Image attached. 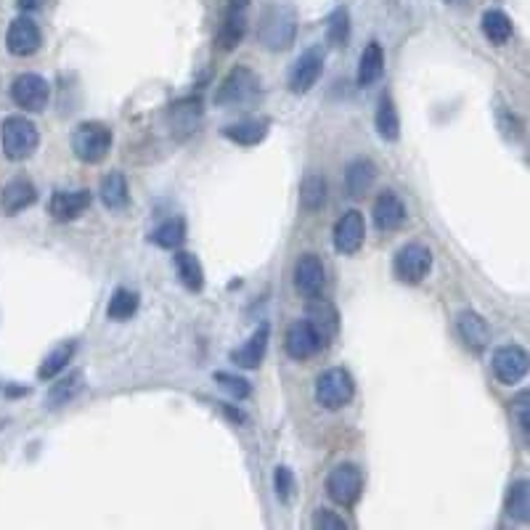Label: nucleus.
<instances>
[{"mask_svg": "<svg viewBox=\"0 0 530 530\" xmlns=\"http://www.w3.org/2000/svg\"><path fill=\"white\" fill-rule=\"evenodd\" d=\"M432 268V252L424 244H406L398 250L393 260L395 279L403 284H419L427 279V273Z\"/></svg>", "mask_w": 530, "mask_h": 530, "instance_id": "7", "label": "nucleus"}, {"mask_svg": "<svg viewBox=\"0 0 530 530\" xmlns=\"http://www.w3.org/2000/svg\"><path fill=\"white\" fill-rule=\"evenodd\" d=\"M260 91V77L252 72L250 67H242V64H236L226 77H223V83L218 85V91H215V104L218 106H242L250 104Z\"/></svg>", "mask_w": 530, "mask_h": 530, "instance_id": "4", "label": "nucleus"}, {"mask_svg": "<svg viewBox=\"0 0 530 530\" xmlns=\"http://www.w3.org/2000/svg\"><path fill=\"white\" fill-rule=\"evenodd\" d=\"M493 374L504 385H517L528 374V353L520 345H504L493 353Z\"/></svg>", "mask_w": 530, "mask_h": 530, "instance_id": "13", "label": "nucleus"}, {"mask_svg": "<svg viewBox=\"0 0 530 530\" xmlns=\"http://www.w3.org/2000/svg\"><path fill=\"white\" fill-rule=\"evenodd\" d=\"M223 136L239 146H258L268 136V120H242L223 128Z\"/></svg>", "mask_w": 530, "mask_h": 530, "instance_id": "25", "label": "nucleus"}, {"mask_svg": "<svg viewBox=\"0 0 530 530\" xmlns=\"http://www.w3.org/2000/svg\"><path fill=\"white\" fill-rule=\"evenodd\" d=\"M305 321H308L313 332L318 334V340L324 342V348L337 337V332H340V316H337V308H334L329 300H324L321 295L311 297L308 318H305Z\"/></svg>", "mask_w": 530, "mask_h": 530, "instance_id": "14", "label": "nucleus"}, {"mask_svg": "<svg viewBox=\"0 0 530 530\" xmlns=\"http://www.w3.org/2000/svg\"><path fill=\"white\" fill-rule=\"evenodd\" d=\"M377 130L385 141H398V136H401V117H398V109H395L390 96H382V101H379Z\"/></svg>", "mask_w": 530, "mask_h": 530, "instance_id": "32", "label": "nucleus"}, {"mask_svg": "<svg viewBox=\"0 0 530 530\" xmlns=\"http://www.w3.org/2000/svg\"><path fill=\"white\" fill-rule=\"evenodd\" d=\"M175 271H178V279L186 289L191 292H199L205 287V271H202V263L197 260V255L191 252H178L175 255Z\"/></svg>", "mask_w": 530, "mask_h": 530, "instance_id": "27", "label": "nucleus"}, {"mask_svg": "<svg viewBox=\"0 0 530 530\" xmlns=\"http://www.w3.org/2000/svg\"><path fill=\"white\" fill-rule=\"evenodd\" d=\"M382 72H385V51L377 40H371L361 53V59H358V85L369 88L382 77Z\"/></svg>", "mask_w": 530, "mask_h": 530, "instance_id": "24", "label": "nucleus"}, {"mask_svg": "<svg viewBox=\"0 0 530 530\" xmlns=\"http://www.w3.org/2000/svg\"><path fill=\"white\" fill-rule=\"evenodd\" d=\"M101 202H104L109 210H122L128 207L130 202V191H128V181L122 173H109L101 181Z\"/></svg>", "mask_w": 530, "mask_h": 530, "instance_id": "28", "label": "nucleus"}, {"mask_svg": "<svg viewBox=\"0 0 530 530\" xmlns=\"http://www.w3.org/2000/svg\"><path fill=\"white\" fill-rule=\"evenodd\" d=\"M448 6H464V3H467V0H446Z\"/></svg>", "mask_w": 530, "mask_h": 530, "instance_id": "42", "label": "nucleus"}, {"mask_svg": "<svg viewBox=\"0 0 530 530\" xmlns=\"http://www.w3.org/2000/svg\"><path fill=\"white\" fill-rule=\"evenodd\" d=\"M38 144V128H35L27 117H22V114H11V117H6L3 125H0V146H3V154H6L8 159L22 162V159L35 154Z\"/></svg>", "mask_w": 530, "mask_h": 530, "instance_id": "2", "label": "nucleus"}, {"mask_svg": "<svg viewBox=\"0 0 530 530\" xmlns=\"http://www.w3.org/2000/svg\"><path fill=\"white\" fill-rule=\"evenodd\" d=\"M284 348H287L289 358H295V361H305V358L316 356L318 350L324 348V342L318 340V334L313 332L308 321H295V324L287 329Z\"/></svg>", "mask_w": 530, "mask_h": 530, "instance_id": "15", "label": "nucleus"}, {"mask_svg": "<svg viewBox=\"0 0 530 530\" xmlns=\"http://www.w3.org/2000/svg\"><path fill=\"white\" fill-rule=\"evenodd\" d=\"M326 493L334 504L340 507H353L361 493H364V475L356 464H337L329 477H326Z\"/></svg>", "mask_w": 530, "mask_h": 530, "instance_id": "6", "label": "nucleus"}, {"mask_svg": "<svg viewBox=\"0 0 530 530\" xmlns=\"http://www.w3.org/2000/svg\"><path fill=\"white\" fill-rule=\"evenodd\" d=\"M244 32H247V14H244V8L228 6V11L223 14L218 27L220 51H234L244 40Z\"/></svg>", "mask_w": 530, "mask_h": 530, "instance_id": "20", "label": "nucleus"}, {"mask_svg": "<svg viewBox=\"0 0 530 530\" xmlns=\"http://www.w3.org/2000/svg\"><path fill=\"white\" fill-rule=\"evenodd\" d=\"M273 485H276V493H279L281 501L292 499V493H295V475H292V470L289 467H276Z\"/></svg>", "mask_w": 530, "mask_h": 530, "instance_id": "38", "label": "nucleus"}, {"mask_svg": "<svg viewBox=\"0 0 530 530\" xmlns=\"http://www.w3.org/2000/svg\"><path fill=\"white\" fill-rule=\"evenodd\" d=\"M297 14L287 3H268L260 11L258 40L268 51H287L295 43Z\"/></svg>", "mask_w": 530, "mask_h": 530, "instance_id": "1", "label": "nucleus"}, {"mask_svg": "<svg viewBox=\"0 0 530 530\" xmlns=\"http://www.w3.org/2000/svg\"><path fill=\"white\" fill-rule=\"evenodd\" d=\"M11 99L24 112H43L51 99V85L46 83V77L24 72L11 83Z\"/></svg>", "mask_w": 530, "mask_h": 530, "instance_id": "8", "label": "nucleus"}, {"mask_svg": "<svg viewBox=\"0 0 530 530\" xmlns=\"http://www.w3.org/2000/svg\"><path fill=\"white\" fill-rule=\"evenodd\" d=\"M138 311V295L133 289H117L109 300V308H106V316L112 321H128L133 313Z\"/></svg>", "mask_w": 530, "mask_h": 530, "instance_id": "34", "label": "nucleus"}, {"mask_svg": "<svg viewBox=\"0 0 530 530\" xmlns=\"http://www.w3.org/2000/svg\"><path fill=\"white\" fill-rule=\"evenodd\" d=\"M295 287H297V292L308 297V300H311V297H318L321 292H324L326 268H324V263H321V258H318V255H313V252H305V255H300V258H297Z\"/></svg>", "mask_w": 530, "mask_h": 530, "instance_id": "12", "label": "nucleus"}, {"mask_svg": "<svg viewBox=\"0 0 530 530\" xmlns=\"http://www.w3.org/2000/svg\"><path fill=\"white\" fill-rule=\"evenodd\" d=\"M507 515L515 523H528L530 520V485L528 480H517L507 493Z\"/></svg>", "mask_w": 530, "mask_h": 530, "instance_id": "29", "label": "nucleus"}, {"mask_svg": "<svg viewBox=\"0 0 530 530\" xmlns=\"http://www.w3.org/2000/svg\"><path fill=\"white\" fill-rule=\"evenodd\" d=\"M528 401H530V395L525 393H520L515 398V401H512V417L517 419V427H520V432H523L525 438H528V430H530V417H528V411H530V406H528Z\"/></svg>", "mask_w": 530, "mask_h": 530, "instance_id": "39", "label": "nucleus"}, {"mask_svg": "<svg viewBox=\"0 0 530 530\" xmlns=\"http://www.w3.org/2000/svg\"><path fill=\"white\" fill-rule=\"evenodd\" d=\"M406 223V205L401 202V197L395 191H382L374 202V226L379 231H398Z\"/></svg>", "mask_w": 530, "mask_h": 530, "instance_id": "16", "label": "nucleus"}, {"mask_svg": "<svg viewBox=\"0 0 530 530\" xmlns=\"http://www.w3.org/2000/svg\"><path fill=\"white\" fill-rule=\"evenodd\" d=\"M512 32H515V27H512V19H509L504 11H499V8L485 11L483 14V35L491 40L493 46H504V43H509Z\"/></svg>", "mask_w": 530, "mask_h": 530, "instance_id": "26", "label": "nucleus"}, {"mask_svg": "<svg viewBox=\"0 0 530 530\" xmlns=\"http://www.w3.org/2000/svg\"><path fill=\"white\" fill-rule=\"evenodd\" d=\"M215 382H220V387H226L228 393L234 395L236 401H244V398H250V393H252V387L247 379L234 377V374H226V371H218V374H215Z\"/></svg>", "mask_w": 530, "mask_h": 530, "instance_id": "37", "label": "nucleus"}, {"mask_svg": "<svg viewBox=\"0 0 530 530\" xmlns=\"http://www.w3.org/2000/svg\"><path fill=\"white\" fill-rule=\"evenodd\" d=\"M300 205L308 212H316L326 205V178L318 173L305 175L300 186Z\"/></svg>", "mask_w": 530, "mask_h": 530, "instance_id": "31", "label": "nucleus"}, {"mask_svg": "<svg viewBox=\"0 0 530 530\" xmlns=\"http://www.w3.org/2000/svg\"><path fill=\"white\" fill-rule=\"evenodd\" d=\"M38 199V189L32 186V181L27 178H14L11 183H6V189L0 194V205L8 215H16V212L27 210V207L35 205Z\"/></svg>", "mask_w": 530, "mask_h": 530, "instance_id": "21", "label": "nucleus"}, {"mask_svg": "<svg viewBox=\"0 0 530 530\" xmlns=\"http://www.w3.org/2000/svg\"><path fill=\"white\" fill-rule=\"evenodd\" d=\"M321 72H324V53L321 48H308L297 56V61L289 69V91L308 93L318 83Z\"/></svg>", "mask_w": 530, "mask_h": 530, "instance_id": "9", "label": "nucleus"}, {"mask_svg": "<svg viewBox=\"0 0 530 530\" xmlns=\"http://www.w3.org/2000/svg\"><path fill=\"white\" fill-rule=\"evenodd\" d=\"M356 395V382L345 369H326L316 379V401L329 411L345 409Z\"/></svg>", "mask_w": 530, "mask_h": 530, "instance_id": "5", "label": "nucleus"}, {"mask_svg": "<svg viewBox=\"0 0 530 530\" xmlns=\"http://www.w3.org/2000/svg\"><path fill=\"white\" fill-rule=\"evenodd\" d=\"M268 340H271V329H268V324H263L250 340L244 342L242 348L231 353V361L236 366H242V369H255L263 361L265 350H268Z\"/></svg>", "mask_w": 530, "mask_h": 530, "instance_id": "23", "label": "nucleus"}, {"mask_svg": "<svg viewBox=\"0 0 530 530\" xmlns=\"http://www.w3.org/2000/svg\"><path fill=\"white\" fill-rule=\"evenodd\" d=\"M167 120H170V128L181 138L197 133L199 122H202V99L199 96H189V99L175 101L170 106V112H167Z\"/></svg>", "mask_w": 530, "mask_h": 530, "instance_id": "18", "label": "nucleus"}, {"mask_svg": "<svg viewBox=\"0 0 530 530\" xmlns=\"http://www.w3.org/2000/svg\"><path fill=\"white\" fill-rule=\"evenodd\" d=\"M43 3L46 0H16V6L22 8V11H38V8H43Z\"/></svg>", "mask_w": 530, "mask_h": 530, "instance_id": "41", "label": "nucleus"}, {"mask_svg": "<svg viewBox=\"0 0 530 530\" xmlns=\"http://www.w3.org/2000/svg\"><path fill=\"white\" fill-rule=\"evenodd\" d=\"M149 239H152L157 247H162V250H175V247H181L183 239H186V223H183V218L165 220V223H159V226L154 228Z\"/></svg>", "mask_w": 530, "mask_h": 530, "instance_id": "30", "label": "nucleus"}, {"mask_svg": "<svg viewBox=\"0 0 530 530\" xmlns=\"http://www.w3.org/2000/svg\"><path fill=\"white\" fill-rule=\"evenodd\" d=\"M88 207H91V191H85V189L64 191L61 189V191H53L48 210H51L53 218L61 220V223H67V220L80 218V215H83Z\"/></svg>", "mask_w": 530, "mask_h": 530, "instance_id": "17", "label": "nucleus"}, {"mask_svg": "<svg viewBox=\"0 0 530 530\" xmlns=\"http://www.w3.org/2000/svg\"><path fill=\"white\" fill-rule=\"evenodd\" d=\"M374 178H377V165L366 157L353 159L345 167V189H348L350 197H364L366 191L374 186Z\"/></svg>", "mask_w": 530, "mask_h": 530, "instance_id": "22", "label": "nucleus"}, {"mask_svg": "<svg viewBox=\"0 0 530 530\" xmlns=\"http://www.w3.org/2000/svg\"><path fill=\"white\" fill-rule=\"evenodd\" d=\"M112 149V130L104 122H80L72 130V152L85 165H99Z\"/></svg>", "mask_w": 530, "mask_h": 530, "instance_id": "3", "label": "nucleus"}, {"mask_svg": "<svg viewBox=\"0 0 530 530\" xmlns=\"http://www.w3.org/2000/svg\"><path fill=\"white\" fill-rule=\"evenodd\" d=\"M326 38L329 43L337 48L348 46L350 40V16L348 8H337L332 16H329V27H326Z\"/></svg>", "mask_w": 530, "mask_h": 530, "instance_id": "36", "label": "nucleus"}, {"mask_svg": "<svg viewBox=\"0 0 530 530\" xmlns=\"http://www.w3.org/2000/svg\"><path fill=\"white\" fill-rule=\"evenodd\" d=\"M366 239V220L364 212L358 210H348L337 220V226H334V247L342 255H356L361 247H364Z\"/></svg>", "mask_w": 530, "mask_h": 530, "instance_id": "10", "label": "nucleus"}, {"mask_svg": "<svg viewBox=\"0 0 530 530\" xmlns=\"http://www.w3.org/2000/svg\"><path fill=\"white\" fill-rule=\"evenodd\" d=\"M83 390V374L75 371V374H67L64 379H59L56 385L51 387V393H48V403H51L53 409H59V406H67L77 393Z\"/></svg>", "mask_w": 530, "mask_h": 530, "instance_id": "33", "label": "nucleus"}, {"mask_svg": "<svg viewBox=\"0 0 530 530\" xmlns=\"http://www.w3.org/2000/svg\"><path fill=\"white\" fill-rule=\"evenodd\" d=\"M456 329H459V337H462L464 345L470 350H475V353L488 348V342H491V326H488V321L475 311L459 313V318H456Z\"/></svg>", "mask_w": 530, "mask_h": 530, "instance_id": "19", "label": "nucleus"}, {"mask_svg": "<svg viewBox=\"0 0 530 530\" xmlns=\"http://www.w3.org/2000/svg\"><path fill=\"white\" fill-rule=\"evenodd\" d=\"M40 43H43V32L35 22H32L30 16H19L14 22L8 24L6 32V48L8 53H14V56H32V53H38Z\"/></svg>", "mask_w": 530, "mask_h": 530, "instance_id": "11", "label": "nucleus"}, {"mask_svg": "<svg viewBox=\"0 0 530 530\" xmlns=\"http://www.w3.org/2000/svg\"><path fill=\"white\" fill-rule=\"evenodd\" d=\"M72 356H75V345H72V342H64V345H59V348L53 350L51 356H46V361L40 364L38 377L40 379H53L56 374H61V371L67 369V364L72 361Z\"/></svg>", "mask_w": 530, "mask_h": 530, "instance_id": "35", "label": "nucleus"}, {"mask_svg": "<svg viewBox=\"0 0 530 530\" xmlns=\"http://www.w3.org/2000/svg\"><path fill=\"white\" fill-rule=\"evenodd\" d=\"M313 528L342 530L348 528V523H345L337 512H332V509H316V515H313Z\"/></svg>", "mask_w": 530, "mask_h": 530, "instance_id": "40", "label": "nucleus"}]
</instances>
